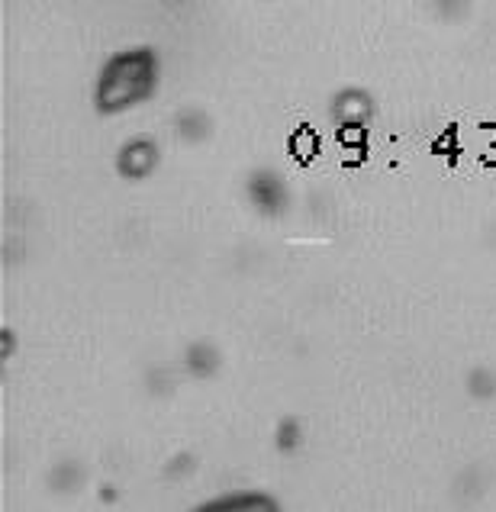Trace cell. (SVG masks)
Returning <instances> with one entry per match:
<instances>
[{"label": "cell", "mask_w": 496, "mask_h": 512, "mask_svg": "<svg viewBox=\"0 0 496 512\" xmlns=\"http://www.w3.org/2000/svg\"><path fill=\"white\" fill-rule=\"evenodd\" d=\"M162 58L152 46H133L113 52L97 71L94 81V110L113 116L145 104L158 91Z\"/></svg>", "instance_id": "1"}, {"label": "cell", "mask_w": 496, "mask_h": 512, "mask_svg": "<svg viewBox=\"0 0 496 512\" xmlns=\"http://www.w3.org/2000/svg\"><path fill=\"white\" fill-rule=\"evenodd\" d=\"M162 165V149L152 136H133L120 145L116 152V171L123 174L126 181H142L155 174V168Z\"/></svg>", "instance_id": "3"}, {"label": "cell", "mask_w": 496, "mask_h": 512, "mask_svg": "<svg viewBox=\"0 0 496 512\" xmlns=\"http://www.w3.org/2000/svg\"><path fill=\"white\" fill-rule=\"evenodd\" d=\"M210 129H213L210 116L197 107L181 110L178 120H174V133H178V139H184V142H203L210 136Z\"/></svg>", "instance_id": "7"}, {"label": "cell", "mask_w": 496, "mask_h": 512, "mask_svg": "<svg viewBox=\"0 0 496 512\" xmlns=\"http://www.w3.org/2000/svg\"><path fill=\"white\" fill-rule=\"evenodd\" d=\"M377 104H374V94L368 87H358V84H348L342 91H335L329 100V116L339 126L345 129H361L374 120Z\"/></svg>", "instance_id": "2"}, {"label": "cell", "mask_w": 496, "mask_h": 512, "mask_svg": "<svg viewBox=\"0 0 496 512\" xmlns=\"http://www.w3.org/2000/svg\"><path fill=\"white\" fill-rule=\"evenodd\" d=\"M294 442H300V422L297 419H284L281 426H277V445L290 448Z\"/></svg>", "instance_id": "9"}, {"label": "cell", "mask_w": 496, "mask_h": 512, "mask_svg": "<svg viewBox=\"0 0 496 512\" xmlns=\"http://www.w3.org/2000/svg\"><path fill=\"white\" fill-rule=\"evenodd\" d=\"M464 384H468V393H471V397H477V400L496 397V371H490V368H474Z\"/></svg>", "instance_id": "8"}, {"label": "cell", "mask_w": 496, "mask_h": 512, "mask_svg": "<svg viewBox=\"0 0 496 512\" xmlns=\"http://www.w3.org/2000/svg\"><path fill=\"white\" fill-rule=\"evenodd\" d=\"M13 355V329H4V358Z\"/></svg>", "instance_id": "10"}, {"label": "cell", "mask_w": 496, "mask_h": 512, "mask_svg": "<svg viewBox=\"0 0 496 512\" xmlns=\"http://www.w3.org/2000/svg\"><path fill=\"white\" fill-rule=\"evenodd\" d=\"M220 364H223L220 348H216L213 342H207V339L191 342L184 351V371L191 377L207 380V377H213L216 371H220Z\"/></svg>", "instance_id": "6"}, {"label": "cell", "mask_w": 496, "mask_h": 512, "mask_svg": "<svg viewBox=\"0 0 496 512\" xmlns=\"http://www.w3.org/2000/svg\"><path fill=\"white\" fill-rule=\"evenodd\" d=\"M191 512H284V509L265 490H232L223 496H213V500L200 503Z\"/></svg>", "instance_id": "5"}, {"label": "cell", "mask_w": 496, "mask_h": 512, "mask_svg": "<svg viewBox=\"0 0 496 512\" xmlns=\"http://www.w3.org/2000/svg\"><path fill=\"white\" fill-rule=\"evenodd\" d=\"M245 194L252 200V207L265 216H277L287 210V184L281 181V174L271 168H255L245 181Z\"/></svg>", "instance_id": "4"}]
</instances>
